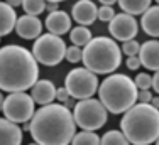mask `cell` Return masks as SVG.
Returning a JSON list of instances; mask_svg holds the SVG:
<instances>
[{
  "mask_svg": "<svg viewBox=\"0 0 159 145\" xmlns=\"http://www.w3.org/2000/svg\"><path fill=\"white\" fill-rule=\"evenodd\" d=\"M76 121L66 105L48 103L43 105L29 121L32 140L41 145H66L73 142Z\"/></svg>",
  "mask_w": 159,
  "mask_h": 145,
  "instance_id": "cell-1",
  "label": "cell"
},
{
  "mask_svg": "<svg viewBox=\"0 0 159 145\" xmlns=\"http://www.w3.org/2000/svg\"><path fill=\"white\" fill-rule=\"evenodd\" d=\"M39 61L32 51L22 46H3L0 49V88L2 91L32 90L39 78Z\"/></svg>",
  "mask_w": 159,
  "mask_h": 145,
  "instance_id": "cell-2",
  "label": "cell"
},
{
  "mask_svg": "<svg viewBox=\"0 0 159 145\" xmlns=\"http://www.w3.org/2000/svg\"><path fill=\"white\" fill-rule=\"evenodd\" d=\"M120 130L125 133L130 143L147 145L159 138V108L152 103L139 101L124 113Z\"/></svg>",
  "mask_w": 159,
  "mask_h": 145,
  "instance_id": "cell-3",
  "label": "cell"
},
{
  "mask_svg": "<svg viewBox=\"0 0 159 145\" xmlns=\"http://www.w3.org/2000/svg\"><path fill=\"white\" fill-rule=\"evenodd\" d=\"M137 94L139 88L135 86V81L120 72L110 74L98 86V98L113 115L125 113L130 106H134L137 101Z\"/></svg>",
  "mask_w": 159,
  "mask_h": 145,
  "instance_id": "cell-4",
  "label": "cell"
},
{
  "mask_svg": "<svg viewBox=\"0 0 159 145\" xmlns=\"http://www.w3.org/2000/svg\"><path fill=\"white\" fill-rule=\"evenodd\" d=\"M122 63V49L112 37H93L83 47V64L97 74H112Z\"/></svg>",
  "mask_w": 159,
  "mask_h": 145,
  "instance_id": "cell-5",
  "label": "cell"
},
{
  "mask_svg": "<svg viewBox=\"0 0 159 145\" xmlns=\"http://www.w3.org/2000/svg\"><path fill=\"white\" fill-rule=\"evenodd\" d=\"M108 110L100 100H93V98H85L80 100L75 105L73 116L75 121L81 130H98L107 123L108 118Z\"/></svg>",
  "mask_w": 159,
  "mask_h": 145,
  "instance_id": "cell-6",
  "label": "cell"
},
{
  "mask_svg": "<svg viewBox=\"0 0 159 145\" xmlns=\"http://www.w3.org/2000/svg\"><path fill=\"white\" fill-rule=\"evenodd\" d=\"M66 44L61 39V36L58 34H43L34 41L32 52L36 56V59L39 61V64L44 66H58L61 61L66 58Z\"/></svg>",
  "mask_w": 159,
  "mask_h": 145,
  "instance_id": "cell-7",
  "label": "cell"
},
{
  "mask_svg": "<svg viewBox=\"0 0 159 145\" xmlns=\"http://www.w3.org/2000/svg\"><path fill=\"white\" fill-rule=\"evenodd\" d=\"M64 86L68 88L71 98L76 100H85L92 98L95 93H98V78L97 72H93L88 68H75L66 74L64 78Z\"/></svg>",
  "mask_w": 159,
  "mask_h": 145,
  "instance_id": "cell-8",
  "label": "cell"
},
{
  "mask_svg": "<svg viewBox=\"0 0 159 145\" xmlns=\"http://www.w3.org/2000/svg\"><path fill=\"white\" fill-rule=\"evenodd\" d=\"M34 98L24 91L9 93L7 98H2V113L9 120L17 123H27L34 116Z\"/></svg>",
  "mask_w": 159,
  "mask_h": 145,
  "instance_id": "cell-9",
  "label": "cell"
},
{
  "mask_svg": "<svg viewBox=\"0 0 159 145\" xmlns=\"http://www.w3.org/2000/svg\"><path fill=\"white\" fill-rule=\"evenodd\" d=\"M108 30H110V36L115 41L125 42V41H130L137 36L139 24L132 14L122 12V14H115V17L108 24Z\"/></svg>",
  "mask_w": 159,
  "mask_h": 145,
  "instance_id": "cell-10",
  "label": "cell"
},
{
  "mask_svg": "<svg viewBox=\"0 0 159 145\" xmlns=\"http://www.w3.org/2000/svg\"><path fill=\"white\" fill-rule=\"evenodd\" d=\"M71 17L80 25H90L98 19V7L92 0H78L71 9Z\"/></svg>",
  "mask_w": 159,
  "mask_h": 145,
  "instance_id": "cell-11",
  "label": "cell"
},
{
  "mask_svg": "<svg viewBox=\"0 0 159 145\" xmlns=\"http://www.w3.org/2000/svg\"><path fill=\"white\" fill-rule=\"evenodd\" d=\"M41 30H43V24L37 19V15H31L25 14L22 17L17 19V25H16V32L22 39H37L41 36Z\"/></svg>",
  "mask_w": 159,
  "mask_h": 145,
  "instance_id": "cell-12",
  "label": "cell"
},
{
  "mask_svg": "<svg viewBox=\"0 0 159 145\" xmlns=\"http://www.w3.org/2000/svg\"><path fill=\"white\" fill-rule=\"evenodd\" d=\"M139 59L142 66L149 71H159V41H146L141 46L139 51Z\"/></svg>",
  "mask_w": 159,
  "mask_h": 145,
  "instance_id": "cell-13",
  "label": "cell"
},
{
  "mask_svg": "<svg viewBox=\"0 0 159 145\" xmlns=\"http://www.w3.org/2000/svg\"><path fill=\"white\" fill-rule=\"evenodd\" d=\"M22 138H24V135H22V130L17 121H12L7 116H3L0 120V142H2V145H19Z\"/></svg>",
  "mask_w": 159,
  "mask_h": 145,
  "instance_id": "cell-14",
  "label": "cell"
},
{
  "mask_svg": "<svg viewBox=\"0 0 159 145\" xmlns=\"http://www.w3.org/2000/svg\"><path fill=\"white\" fill-rule=\"evenodd\" d=\"M44 24H46L49 32L63 36V34L71 30V17L63 10H54V12H49Z\"/></svg>",
  "mask_w": 159,
  "mask_h": 145,
  "instance_id": "cell-15",
  "label": "cell"
},
{
  "mask_svg": "<svg viewBox=\"0 0 159 145\" xmlns=\"http://www.w3.org/2000/svg\"><path fill=\"white\" fill-rule=\"evenodd\" d=\"M56 90L54 83L49 81V79H37V83L32 86V98L37 105H48L52 103V100L56 98Z\"/></svg>",
  "mask_w": 159,
  "mask_h": 145,
  "instance_id": "cell-16",
  "label": "cell"
},
{
  "mask_svg": "<svg viewBox=\"0 0 159 145\" xmlns=\"http://www.w3.org/2000/svg\"><path fill=\"white\" fill-rule=\"evenodd\" d=\"M141 27L147 36L159 37V3L154 7H149V9L142 14Z\"/></svg>",
  "mask_w": 159,
  "mask_h": 145,
  "instance_id": "cell-17",
  "label": "cell"
},
{
  "mask_svg": "<svg viewBox=\"0 0 159 145\" xmlns=\"http://www.w3.org/2000/svg\"><path fill=\"white\" fill-rule=\"evenodd\" d=\"M17 25V15H16V10H14L12 5L3 0L0 3V34L2 36H7L10 34Z\"/></svg>",
  "mask_w": 159,
  "mask_h": 145,
  "instance_id": "cell-18",
  "label": "cell"
},
{
  "mask_svg": "<svg viewBox=\"0 0 159 145\" xmlns=\"http://www.w3.org/2000/svg\"><path fill=\"white\" fill-rule=\"evenodd\" d=\"M119 5L127 14L142 15L151 7V0H119Z\"/></svg>",
  "mask_w": 159,
  "mask_h": 145,
  "instance_id": "cell-19",
  "label": "cell"
},
{
  "mask_svg": "<svg viewBox=\"0 0 159 145\" xmlns=\"http://www.w3.org/2000/svg\"><path fill=\"white\" fill-rule=\"evenodd\" d=\"M70 39L75 46L85 47V46L93 39V36H92V32H90L88 25H76L75 29L70 30Z\"/></svg>",
  "mask_w": 159,
  "mask_h": 145,
  "instance_id": "cell-20",
  "label": "cell"
},
{
  "mask_svg": "<svg viewBox=\"0 0 159 145\" xmlns=\"http://www.w3.org/2000/svg\"><path fill=\"white\" fill-rule=\"evenodd\" d=\"M73 143H86V145L90 143V145H97V143H102V138L95 133V130H83V132L75 133Z\"/></svg>",
  "mask_w": 159,
  "mask_h": 145,
  "instance_id": "cell-21",
  "label": "cell"
},
{
  "mask_svg": "<svg viewBox=\"0 0 159 145\" xmlns=\"http://www.w3.org/2000/svg\"><path fill=\"white\" fill-rule=\"evenodd\" d=\"M46 0H24L22 2V9L25 14L31 15H39L43 10H46Z\"/></svg>",
  "mask_w": 159,
  "mask_h": 145,
  "instance_id": "cell-22",
  "label": "cell"
},
{
  "mask_svg": "<svg viewBox=\"0 0 159 145\" xmlns=\"http://www.w3.org/2000/svg\"><path fill=\"white\" fill-rule=\"evenodd\" d=\"M102 143H117V145H124V143H129V138L125 137V133L122 130H108L102 137Z\"/></svg>",
  "mask_w": 159,
  "mask_h": 145,
  "instance_id": "cell-23",
  "label": "cell"
},
{
  "mask_svg": "<svg viewBox=\"0 0 159 145\" xmlns=\"http://www.w3.org/2000/svg\"><path fill=\"white\" fill-rule=\"evenodd\" d=\"M64 59H68L70 63H75L76 64L78 61H83V49L80 47V46H70V47L66 49V58Z\"/></svg>",
  "mask_w": 159,
  "mask_h": 145,
  "instance_id": "cell-24",
  "label": "cell"
},
{
  "mask_svg": "<svg viewBox=\"0 0 159 145\" xmlns=\"http://www.w3.org/2000/svg\"><path fill=\"white\" fill-rule=\"evenodd\" d=\"M134 81H135V86H137L139 90H151V88H152V76L146 74V72L137 74Z\"/></svg>",
  "mask_w": 159,
  "mask_h": 145,
  "instance_id": "cell-25",
  "label": "cell"
},
{
  "mask_svg": "<svg viewBox=\"0 0 159 145\" xmlns=\"http://www.w3.org/2000/svg\"><path fill=\"white\" fill-rule=\"evenodd\" d=\"M139 51H141V44H139L135 39L125 41L124 46H122V52L127 54V56H135V54H139Z\"/></svg>",
  "mask_w": 159,
  "mask_h": 145,
  "instance_id": "cell-26",
  "label": "cell"
},
{
  "mask_svg": "<svg viewBox=\"0 0 159 145\" xmlns=\"http://www.w3.org/2000/svg\"><path fill=\"white\" fill-rule=\"evenodd\" d=\"M113 17H115V10L112 9V5H102V7H98V20L110 22Z\"/></svg>",
  "mask_w": 159,
  "mask_h": 145,
  "instance_id": "cell-27",
  "label": "cell"
},
{
  "mask_svg": "<svg viewBox=\"0 0 159 145\" xmlns=\"http://www.w3.org/2000/svg\"><path fill=\"white\" fill-rule=\"evenodd\" d=\"M127 68L129 69H132V71H135V69H139V68L142 66V63H141V59H139V54H135V56H127Z\"/></svg>",
  "mask_w": 159,
  "mask_h": 145,
  "instance_id": "cell-28",
  "label": "cell"
},
{
  "mask_svg": "<svg viewBox=\"0 0 159 145\" xmlns=\"http://www.w3.org/2000/svg\"><path fill=\"white\" fill-rule=\"evenodd\" d=\"M70 98H71V94H70V91H68L66 86H64V88H58V90H56V100H58V101L66 103Z\"/></svg>",
  "mask_w": 159,
  "mask_h": 145,
  "instance_id": "cell-29",
  "label": "cell"
},
{
  "mask_svg": "<svg viewBox=\"0 0 159 145\" xmlns=\"http://www.w3.org/2000/svg\"><path fill=\"white\" fill-rule=\"evenodd\" d=\"M137 100L144 101V103H151V100H152V93H151V90H139Z\"/></svg>",
  "mask_w": 159,
  "mask_h": 145,
  "instance_id": "cell-30",
  "label": "cell"
},
{
  "mask_svg": "<svg viewBox=\"0 0 159 145\" xmlns=\"http://www.w3.org/2000/svg\"><path fill=\"white\" fill-rule=\"evenodd\" d=\"M152 90L159 94V71H154V76H152Z\"/></svg>",
  "mask_w": 159,
  "mask_h": 145,
  "instance_id": "cell-31",
  "label": "cell"
},
{
  "mask_svg": "<svg viewBox=\"0 0 159 145\" xmlns=\"http://www.w3.org/2000/svg\"><path fill=\"white\" fill-rule=\"evenodd\" d=\"M46 9L49 10V12H54V10H58V3H56V2H48Z\"/></svg>",
  "mask_w": 159,
  "mask_h": 145,
  "instance_id": "cell-32",
  "label": "cell"
},
{
  "mask_svg": "<svg viewBox=\"0 0 159 145\" xmlns=\"http://www.w3.org/2000/svg\"><path fill=\"white\" fill-rule=\"evenodd\" d=\"M9 5H12V7H19V5H22V2L24 0H5Z\"/></svg>",
  "mask_w": 159,
  "mask_h": 145,
  "instance_id": "cell-33",
  "label": "cell"
},
{
  "mask_svg": "<svg viewBox=\"0 0 159 145\" xmlns=\"http://www.w3.org/2000/svg\"><path fill=\"white\" fill-rule=\"evenodd\" d=\"M115 2H119V0H100L102 5H113Z\"/></svg>",
  "mask_w": 159,
  "mask_h": 145,
  "instance_id": "cell-34",
  "label": "cell"
},
{
  "mask_svg": "<svg viewBox=\"0 0 159 145\" xmlns=\"http://www.w3.org/2000/svg\"><path fill=\"white\" fill-rule=\"evenodd\" d=\"M151 103H152L156 108H159V96H152V100H151Z\"/></svg>",
  "mask_w": 159,
  "mask_h": 145,
  "instance_id": "cell-35",
  "label": "cell"
},
{
  "mask_svg": "<svg viewBox=\"0 0 159 145\" xmlns=\"http://www.w3.org/2000/svg\"><path fill=\"white\" fill-rule=\"evenodd\" d=\"M46 2H56V3H59V2H64V0H46Z\"/></svg>",
  "mask_w": 159,
  "mask_h": 145,
  "instance_id": "cell-36",
  "label": "cell"
},
{
  "mask_svg": "<svg viewBox=\"0 0 159 145\" xmlns=\"http://www.w3.org/2000/svg\"><path fill=\"white\" fill-rule=\"evenodd\" d=\"M156 3H159V0H156Z\"/></svg>",
  "mask_w": 159,
  "mask_h": 145,
  "instance_id": "cell-37",
  "label": "cell"
},
{
  "mask_svg": "<svg viewBox=\"0 0 159 145\" xmlns=\"http://www.w3.org/2000/svg\"><path fill=\"white\" fill-rule=\"evenodd\" d=\"M157 143H159V138H157Z\"/></svg>",
  "mask_w": 159,
  "mask_h": 145,
  "instance_id": "cell-38",
  "label": "cell"
}]
</instances>
